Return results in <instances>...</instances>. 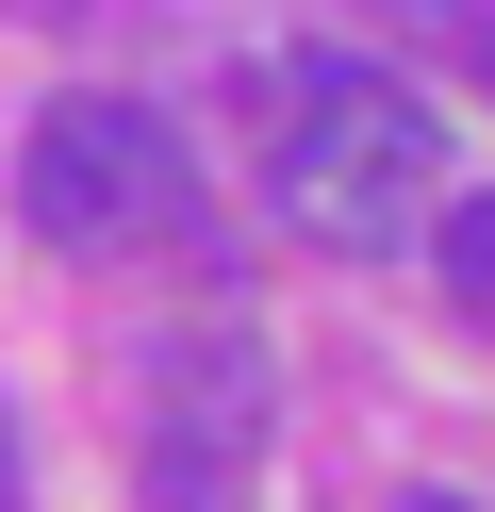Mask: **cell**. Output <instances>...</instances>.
Wrapping results in <instances>:
<instances>
[{
  "mask_svg": "<svg viewBox=\"0 0 495 512\" xmlns=\"http://www.w3.org/2000/svg\"><path fill=\"white\" fill-rule=\"evenodd\" d=\"M264 199H281V232L330 248V265L429 248V215H446V100L314 50V67L281 83V133H264Z\"/></svg>",
  "mask_w": 495,
  "mask_h": 512,
  "instance_id": "obj_1",
  "label": "cell"
},
{
  "mask_svg": "<svg viewBox=\"0 0 495 512\" xmlns=\"http://www.w3.org/2000/svg\"><path fill=\"white\" fill-rule=\"evenodd\" d=\"M17 215L66 248V265H132V248H182L198 232V166L149 100H50L17 149Z\"/></svg>",
  "mask_w": 495,
  "mask_h": 512,
  "instance_id": "obj_2",
  "label": "cell"
},
{
  "mask_svg": "<svg viewBox=\"0 0 495 512\" xmlns=\"http://www.w3.org/2000/svg\"><path fill=\"white\" fill-rule=\"evenodd\" d=\"M264 430H281V380H264L248 331H165L149 347V430H132L149 512H248L264 496Z\"/></svg>",
  "mask_w": 495,
  "mask_h": 512,
  "instance_id": "obj_3",
  "label": "cell"
},
{
  "mask_svg": "<svg viewBox=\"0 0 495 512\" xmlns=\"http://www.w3.org/2000/svg\"><path fill=\"white\" fill-rule=\"evenodd\" d=\"M429 265H446V298L495 331V199H446V215H429Z\"/></svg>",
  "mask_w": 495,
  "mask_h": 512,
  "instance_id": "obj_4",
  "label": "cell"
},
{
  "mask_svg": "<svg viewBox=\"0 0 495 512\" xmlns=\"http://www.w3.org/2000/svg\"><path fill=\"white\" fill-rule=\"evenodd\" d=\"M413 34H429V50H446V67L495 100V0H413Z\"/></svg>",
  "mask_w": 495,
  "mask_h": 512,
  "instance_id": "obj_5",
  "label": "cell"
},
{
  "mask_svg": "<svg viewBox=\"0 0 495 512\" xmlns=\"http://www.w3.org/2000/svg\"><path fill=\"white\" fill-rule=\"evenodd\" d=\"M0 512H17V413H0Z\"/></svg>",
  "mask_w": 495,
  "mask_h": 512,
  "instance_id": "obj_6",
  "label": "cell"
},
{
  "mask_svg": "<svg viewBox=\"0 0 495 512\" xmlns=\"http://www.w3.org/2000/svg\"><path fill=\"white\" fill-rule=\"evenodd\" d=\"M396 512H479V496H396Z\"/></svg>",
  "mask_w": 495,
  "mask_h": 512,
  "instance_id": "obj_7",
  "label": "cell"
},
{
  "mask_svg": "<svg viewBox=\"0 0 495 512\" xmlns=\"http://www.w3.org/2000/svg\"><path fill=\"white\" fill-rule=\"evenodd\" d=\"M0 17H66V0H0Z\"/></svg>",
  "mask_w": 495,
  "mask_h": 512,
  "instance_id": "obj_8",
  "label": "cell"
}]
</instances>
